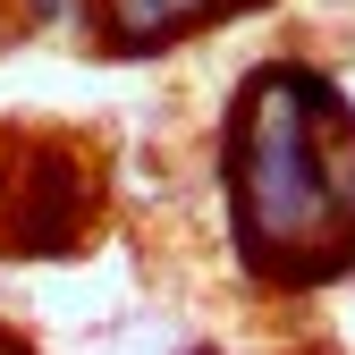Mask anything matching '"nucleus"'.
I'll use <instances>...</instances> for the list:
<instances>
[{"mask_svg": "<svg viewBox=\"0 0 355 355\" xmlns=\"http://www.w3.org/2000/svg\"><path fill=\"white\" fill-rule=\"evenodd\" d=\"M347 119V94L330 76L271 60L229 127V211H237V254L262 279H330L338 271V187H330V127Z\"/></svg>", "mask_w": 355, "mask_h": 355, "instance_id": "f257e3e1", "label": "nucleus"}, {"mask_svg": "<svg viewBox=\"0 0 355 355\" xmlns=\"http://www.w3.org/2000/svg\"><path fill=\"white\" fill-rule=\"evenodd\" d=\"M26 161H34L26 187H0V237L17 254H60V245H76L85 211H94L85 161L68 144H26Z\"/></svg>", "mask_w": 355, "mask_h": 355, "instance_id": "f03ea898", "label": "nucleus"}, {"mask_svg": "<svg viewBox=\"0 0 355 355\" xmlns=\"http://www.w3.org/2000/svg\"><path fill=\"white\" fill-rule=\"evenodd\" d=\"M220 9V0H102V26L119 51H153V42H169L178 26H203Z\"/></svg>", "mask_w": 355, "mask_h": 355, "instance_id": "7ed1b4c3", "label": "nucleus"}, {"mask_svg": "<svg viewBox=\"0 0 355 355\" xmlns=\"http://www.w3.org/2000/svg\"><path fill=\"white\" fill-rule=\"evenodd\" d=\"M68 9H76V0H34V17H42V26H60Z\"/></svg>", "mask_w": 355, "mask_h": 355, "instance_id": "20e7f679", "label": "nucleus"}, {"mask_svg": "<svg viewBox=\"0 0 355 355\" xmlns=\"http://www.w3.org/2000/svg\"><path fill=\"white\" fill-rule=\"evenodd\" d=\"M338 262H355V220H347V237H338Z\"/></svg>", "mask_w": 355, "mask_h": 355, "instance_id": "39448f33", "label": "nucleus"}, {"mask_svg": "<svg viewBox=\"0 0 355 355\" xmlns=\"http://www.w3.org/2000/svg\"><path fill=\"white\" fill-rule=\"evenodd\" d=\"M0 355H26V347H17V338H9V330H0Z\"/></svg>", "mask_w": 355, "mask_h": 355, "instance_id": "423d86ee", "label": "nucleus"}, {"mask_svg": "<svg viewBox=\"0 0 355 355\" xmlns=\"http://www.w3.org/2000/svg\"><path fill=\"white\" fill-rule=\"evenodd\" d=\"M330 9H347V0H330Z\"/></svg>", "mask_w": 355, "mask_h": 355, "instance_id": "0eeeda50", "label": "nucleus"}, {"mask_svg": "<svg viewBox=\"0 0 355 355\" xmlns=\"http://www.w3.org/2000/svg\"><path fill=\"white\" fill-rule=\"evenodd\" d=\"M203 355H211V347H203Z\"/></svg>", "mask_w": 355, "mask_h": 355, "instance_id": "6e6552de", "label": "nucleus"}]
</instances>
